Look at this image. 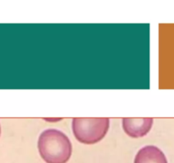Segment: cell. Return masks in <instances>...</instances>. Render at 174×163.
Wrapping results in <instances>:
<instances>
[{"instance_id": "cell-1", "label": "cell", "mask_w": 174, "mask_h": 163, "mask_svg": "<svg viewBox=\"0 0 174 163\" xmlns=\"http://www.w3.org/2000/svg\"><path fill=\"white\" fill-rule=\"evenodd\" d=\"M38 151L46 163H66L72 152L68 137L57 129H47L39 136Z\"/></svg>"}, {"instance_id": "cell-2", "label": "cell", "mask_w": 174, "mask_h": 163, "mask_svg": "<svg viewBox=\"0 0 174 163\" xmlns=\"http://www.w3.org/2000/svg\"><path fill=\"white\" fill-rule=\"evenodd\" d=\"M110 126V119L102 118H74L72 131L76 139L82 144H93L105 136Z\"/></svg>"}, {"instance_id": "cell-3", "label": "cell", "mask_w": 174, "mask_h": 163, "mask_svg": "<svg viewBox=\"0 0 174 163\" xmlns=\"http://www.w3.org/2000/svg\"><path fill=\"white\" fill-rule=\"evenodd\" d=\"M153 126V118H123L122 128L132 138H140L146 135Z\"/></svg>"}, {"instance_id": "cell-4", "label": "cell", "mask_w": 174, "mask_h": 163, "mask_svg": "<svg viewBox=\"0 0 174 163\" xmlns=\"http://www.w3.org/2000/svg\"><path fill=\"white\" fill-rule=\"evenodd\" d=\"M134 163H167L166 157L158 147L148 145L139 150Z\"/></svg>"}, {"instance_id": "cell-5", "label": "cell", "mask_w": 174, "mask_h": 163, "mask_svg": "<svg viewBox=\"0 0 174 163\" xmlns=\"http://www.w3.org/2000/svg\"><path fill=\"white\" fill-rule=\"evenodd\" d=\"M46 121H51V122H57V121H59V120H61L60 118H46L45 119Z\"/></svg>"}, {"instance_id": "cell-6", "label": "cell", "mask_w": 174, "mask_h": 163, "mask_svg": "<svg viewBox=\"0 0 174 163\" xmlns=\"http://www.w3.org/2000/svg\"><path fill=\"white\" fill-rule=\"evenodd\" d=\"M0 133H1V127H0Z\"/></svg>"}]
</instances>
